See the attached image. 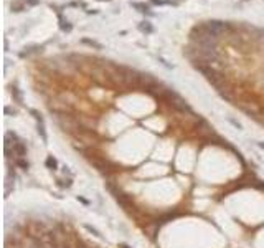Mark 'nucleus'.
Segmentation results:
<instances>
[{"label": "nucleus", "mask_w": 264, "mask_h": 248, "mask_svg": "<svg viewBox=\"0 0 264 248\" xmlns=\"http://www.w3.org/2000/svg\"><path fill=\"white\" fill-rule=\"evenodd\" d=\"M46 165H48V167H51V169H55L56 167V161L53 157H48L46 159Z\"/></svg>", "instance_id": "obj_5"}, {"label": "nucleus", "mask_w": 264, "mask_h": 248, "mask_svg": "<svg viewBox=\"0 0 264 248\" xmlns=\"http://www.w3.org/2000/svg\"><path fill=\"white\" fill-rule=\"evenodd\" d=\"M152 3H155V5H164V0H152Z\"/></svg>", "instance_id": "obj_7"}, {"label": "nucleus", "mask_w": 264, "mask_h": 248, "mask_svg": "<svg viewBox=\"0 0 264 248\" xmlns=\"http://www.w3.org/2000/svg\"><path fill=\"white\" fill-rule=\"evenodd\" d=\"M81 41H83L84 45H89V47H93V48H96V50H103V45H101V43H97V41L89 40V38H83Z\"/></svg>", "instance_id": "obj_1"}, {"label": "nucleus", "mask_w": 264, "mask_h": 248, "mask_svg": "<svg viewBox=\"0 0 264 248\" xmlns=\"http://www.w3.org/2000/svg\"><path fill=\"white\" fill-rule=\"evenodd\" d=\"M256 146H258L259 149H262V151H264V142H256Z\"/></svg>", "instance_id": "obj_8"}, {"label": "nucleus", "mask_w": 264, "mask_h": 248, "mask_svg": "<svg viewBox=\"0 0 264 248\" xmlns=\"http://www.w3.org/2000/svg\"><path fill=\"white\" fill-rule=\"evenodd\" d=\"M38 134H40V136H41V139H43L45 142H46V141H48V137H46V132H45V126H43V119H41V121H38Z\"/></svg>", "instance_id": "obj_2"}, {"label": "nucleus", "mask_w": 264, "mask_h": 248, "mask_svg": "<svg viewBox=\"0 0 264 248\" xmlns=\"http://www.w3.org/2000/svg\"><path fill=\"white\" fill-rule=\"evenodd\" d=\"M27 5H38L40 3V0H25Z\"/></svg>", "instance_id": "obj_6"}, {"label": "nucleus", "mask_w": 264, "mask_h": 248, "mask_svg": "<svg viewBox=\"0 0 264 248\" xmlns=\"http://www.w3.org/2000/svg\"><path fill=\"white\" fill-rule=\"evenodd\" d=\"M84 228H86L89 233H93L94 237H97V238H103V235H101V232H99V230L93 228V227H91V225H87V223H84Z\"/></svg>", "instance_id": "obj_3"}, {"label": "nucleus", "mask_w": 264, "mask_h": 248, "mask_svg": "<svg viewBox=\"0 0 264 248\" xmlns=\"http://www.w3.org/2000/svg\"><path fill=\"white\" fill-rule=\"evenodd\" d=\"M140 30H144V31H147V33H150V31H152V27H150L147 22H144L142 25H140Z\"/></svg>", "instance_id": "obj_4"}]
</instances>
